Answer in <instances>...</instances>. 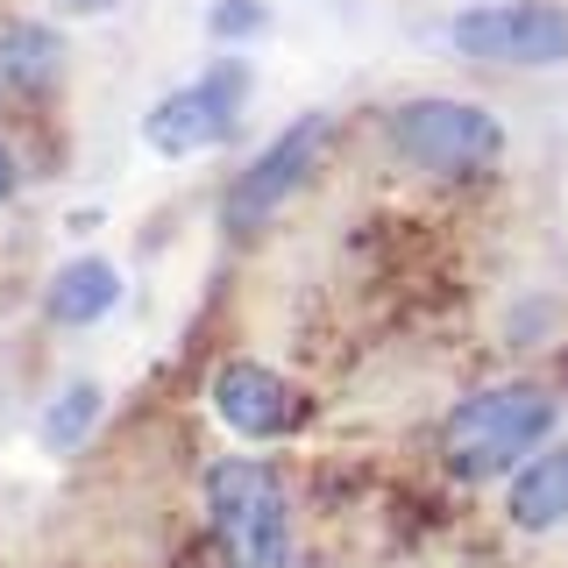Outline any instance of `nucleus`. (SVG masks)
<instances>
[{
	"mask_svg": "<svg viewBox=\"0 0 568 568\" xmlns=\"http://www.w3.org/2000/svg\"><path fill=\"white\" fill-rule=\"evenodd\" d=\"M561 405L555 390L540 384H497V390H476L462 398L448 426H440V455L462 484H490V476H511L519 462H532L555 434Z\"/></svg>",
	"mask_w": 568,
	"mask_h": 568,
	"instance_id": "1",
	"label": "nucleus"
},
{
	"mask_svg": "<svg viewBox=\"0 0 568 568\" xmlns=\"http://www.w3.org/2000/svg\"><path fill=\"white\" fill-rule=\"evenodd\" d=\"M206 519L221 540V568H292V505L263 462L227 455L206 469Z\"/></svg>",
	"mask_w": 568,
	"mask_h": 568,
	"instance_id": "2",
	"label": "nucleus"
},
{
	"mask_svg": "<svg viewBox=\"0 0 568 568\" xmlns=\"http://www.w3.org/2000/svg\"><path fill=\"white\" fill-rule=\"evenodd\" d=\"M384 135H390V150H398L405 164H419L434 178H476V171H490L497 156H505V121H497L490 106L440 100V93L390 106Z\"/></svg>",
	"mask_w": 568,
	"mask_h": 568,
	"instance_id": "3",
	"label": "nucleus"
},
{
	"mask_svg": "<svg viewBox=\"0 0 568 568\" xmlns=\"http://www.w3.org/2000/svg\"><path fill=\"white\" fill-rule=\"evenodd\" d=\"M448 50L476 64H511V71H547L568 64V8L561 0H490L462 8L448 22Z\"/></svg>",
	"mask_w": 568,
	"mask_h": 568,
	"instance_id": "4",
	"label": "nucleus"
},
{
	"mask_svg": "<svg viewBox=\"0 0 568 568\" xmlns=\"http://www.w3.org/2000/svg\"><path fill=\"white\" fill-rule=\"evenodd\" d=\"M248 64L242 58H221L213 71H200L192 85H178L171 100H156L142 114V142L156 156H200L213 142H227L242 129V106H248Z\"/></svg>",
	"mask_w": 568,
	"mask_h": 568,
	"instance_id": "5",
	"label": "nucleus"
},
{
	"mask_svg": "<svg viewBox=\"0 0 568 568\" xmlns=\"http://www.w3.org/2000/svg\"><path fill=\"white\" fill-rule=\"evenodd\" d=\"M320 142H327V114H298L292 129H284L271 150L256 156L242 178H235V192H227V221L235 227H256V221H271V213L292 200L298 185L313 178L320 164Z\"/></svg>",
	"mask_w": 568,
	"mask_h": 568,
	"instance_id": "6",
	"label": "nucleus"
},
{
	"mask_svg": "<svg viewBox=\"0 0 568 568\" xmlns=\"http://www.w3.org/2000/svg\"><path fill=\"white\" fill-rule=\"evenodd\" d=\"M213 413L242 440H277L298 426V390L271 363H221L213 369Z\"/></svg>",
	"mask_w": 568,
	"mask_h": 568,
	"instance_id": "7",
	"label": "nucleus"
},
{
	"mask_svg": "<svg viewBox=\"0 0 568 568\" xmlns=\"http://www.w3.org/2000/svg\"><path fill=\"white\" fill-rule=\"evenodd\" d=\"M505 519L519 532H547L568 519V440H547L532 462L511 469V490H505Z\"/></svg>",
	"mask_w": 568,
	"mask_h": 568,
	"instance_id": "8",
	"label": "nucleus"
},
{
	"mask_svg": "<svg viewBox=\"0 0 568 568\" xmlns=\"http://www.w3.org/2000/svg\"><path fill=\"white\" fill-rule=\"evenodd\" d=\"M50 320L58 327H93V320H106L121 306V271L106 256H71L58 277H50Z\"/></svg>",
	"mask_w": 568,
	"mask_h": 568,
	"instance_id": "9",
	"label": "nucleus"
},
{
	"mask_svg": "<svg viewBox=\"0 0 568 568\" xmlns=\"http://www.w3.org/2000/svg\"><path fill=\"white\" fill-rule=\"evenodd\" d=\"M64 71V36L43 22H14L0 36V93H43Z\"/></svg>",
	"mask_w": 568,
	"mask_h": 568,
	"instance_id": "10",
	"label": "nucleus"
},
{
	"mask_svg": "<svg viewBox=\"0 0 568 568\" xmlns=\"http://www.w3.org/2000/svg\"><path fill=\"white\" fill-rule=\"evenodd\" d=\"M100 384L93 377H79V384H64L58 398H50V413H43V448L50 455H71V448H85V434L100 426Z\"/></svg>",
	"mask_w": 568,
	"mask_h": 568,
	"instance_id": "11",
	"label": "nucleus"
},
{
	"mask_svg": "<svg viewBox=\"0 0 568 568\" xmlns=\"http://www.w3.org/2000/svg\"><path fill=\"white\" fill-rule=\"evenodd\" d=\"M263 29V0H221V8H213V36H256Z\"/></svg>",
	"mask_w": 568,
	"mask_h": 568,
	"instance_id": "12",
	"label": "nucleus"
},
{
	"mask_svg": "<svg viewBox=\"0 0 568 568\" xmlns=\"http://www.w3.org/2000/svg\"><path fill=\"white\" fill-rule=\"evenodd\" d=\"M14 185H22V164H14V150H8V142H0V206L14 200Z\"/></svg>",
	"mask_w": 568,
	"mask_h": 568,
	"instance_id": "13",
	"label": "nucleus"
},
{
	"mask_svg": "<svg viewBox=\"0 0 568 568\" xmlns=\"http://www.w3.org/2000/svg\"><path fill=\"white\" fill-rule=\"evenodd\" d=\"M106 8H114V0H58V14H79V22L85 14H106Z\"/></svg>",
	"mask_w": 568,
	"mask_h": 568,
	"instance_id": "14",
	"label": "nucleus"
}]
</instances>
